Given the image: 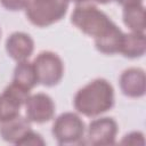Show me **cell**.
I'll return each mask as SVG.
<instances>
[{"label":"cell","mask_w":146,"mask_h":146,"mask_svg":"<svg viewBox=\"0 0 146 146\" xmlns=\"http://www.w3.org/2000/svg\"><path fill=\"white\" fill-rule=\"evenodd\" d=\"M70 1H73V2H75L76 5H80V3H84V2H88V1H90V0H70Z\"/></svg>","instance_id":"21"},{"label":"cell","mask_w":146,"mask_h":146,"mask_svg":"<svg viewBox=\"0 0 146 146\" xmlns=\"http://www.w3.org/2000/svg\"><path fill=\"white\" fill-rule=\"evenodd\" d=\"M25 114L30 122L46 123L55 115V103L47 94L30 95L24 104Z\"/></svg>","instance_id":"8"},{"label":"cell","mask_w":146,"mask_h":146,"mask_svg":"<svg viewBox=\"0 0 146 146\" xmlns=\"http://www.w3.org/2000/svg\"><path fill=\"white\" fill-rule=\"evenodd\" d=\"M70 0H29L25 15L36 27H47L60 21L67 13Z\"/></svg>","instance_id":"3"},{"label":"cell","mask_w":146,"mask_h":146,"mask_svg":"<svg viewBox=\"0 0 146 146\" xmlns=\"http://www.w3.org/2000/svg\"><path fill=\"white\" fill-rule=\"evenodd\" d=\"M34 50L33 39L24 32H14L6 40V51L14 60H27Z\"/></svg>","instance_id":"10"},{"label":"cell","mask_w":146,"mask_h":146,"mask_svg":"<svg viewBox=\"0 0 146 146\" xmlns=\"http://www.w3.org/2000/svg\"><path fill=\"white\" fill-rule=\"evenodd\" d=\"M31 129V122L27 117L18 115L11 120L0 122V137L7 143L17 145L24 135Z\"/></svg>","instance_id":"11"},{"label":"cell","mask_w":146,"mask_h":146,"mask_svg":"<svg viewBox=\"0 0 146 146\" xmlns=\"http://www.w3.org/2000/svg\"><path fill=\"white\" fill-rule=\"evenodd\" d=\"M117 123L112 117H98L89 123L87 129L86 144L94 146H107L115 144L117 135Z\"/></svg>","instance_id":"7"},{"label":"cell","mask_w":146,"mask_h":146,"mask_svg":"<svg viewBox=\"0 0 146 146\" xmlns=\"http://www.w3.org/2000/svg\"><path fill=\"white\" fill-rule=\"evenodd\" d=\"M121 144H127V145H144L145 139L144 135L139 131H132L123 137L121 140Z\"/></svg>","instance_id":"17"},{"label":"cell","mask_w":146,"mask_h":146,"mask_svg":"<svg viewBox=\"0 0 146 146\" xmlns=\"http://www.w3.org/2000/svg\"><path fill=\"white\" fill-rule=\"evenodd\" d=\"M29 0H0V3L3 8L10 11H17L24 9Z\"/></svg>","instance_id":"18"},{"label":"cell","mask_w":146,"mask_h":146,"mask_svg":"<svg viewBox=\"0 0 146 146\" xmlns=\"http://www.w3.org/2000/svg\"><path fill=\"white\" fill-rule=\"evenodd\" d=\"M13 82L27 91H31L38 84V79L32 62L23 60L17 63L14 70Z\"/></svg>","instance_id":"13"},{"label":"cell","mask_w":146,"mask_h":146,"mask_svg":"<svg viewBox=\"0 0 146 146\" xmlns=\"http://www.w3.org/2000/svg\"><path fill=\"white\" fill-rule=\"evenodd\" d=\"M0 36H1V30H0Z\"/></svg>","instance_id":"22"},{"label":"cell","mask_w":146,"mask_h":146,"mask_svg":"<svg viewBox=\"0 0 146 146\" xmlns=\"http://www.w3.org/2000/svg\"><path fill=\"white\" fill-rule=\"evenodd\" d=\"M71 22L82 33L92 36L94 39L105 35L115 26L104 11L87 2L75 6L71 15Z\"/></svg>","instance_id":"2"},{"label":"cell","mask_w":146,"mask_h":146,"mask_svg":"<svg viewBox=\"0 0 146 146\" xmlns=\"http://www.w3.org/2000/svg\"><path fill=\"white\" fill-rule=\"evenodd\" d=\"M123 34L124 33L122 32V30L115 25L105 35L98 39H95L96 49L105 55H114V54L120 52Z\"/></svg>","instance_id":"14"},{"label":"cell","mask_w":146,"mask_h":146,"mask_svg":"<svg viewBox=\"0 0 146 146\" xmlns=\"http://www.w3.org/2000/svg\"><path fill=\"white\" fill-rule=\"evenodd\" d=\"M38 83L54 87L60 82L64 75V64L60 57L52 51H41L32 62Z\"/></svg>","instance_id":"5"},{"label":"cell","mask_w":146,"mask_h":146,"mask_svg":"<svg viewBox=\"0 0 146 146\" xmlns=\"http://www.w3.org/2000/svg\"><path fill=\"white\" fill-rule=\"evenodd\" d=\"M30 91L11 82L0 94V122L11 120L19 114L21 107L24 106Z\"/></svg>","instance_id":"6"},{"label":"cell","mask_w":146,"mask_h":146,"mask_svg":"<svg viewBox=\"0 0 146 146\" xmlns=\"http://www.w3.org/2000/svg\"><path fill=\"white\" fill-rule=\"evenodd\" d=\"M115 1L124 8V7H130V6L143 5V1H144V0H115Z\"/></svg>","instance_id":"19"},{"label":"cell","mask_w":146,"mask_h":146,"mask_svg":"<svg viewBox=\"0 0 146 146\" xmlns=\"http://www.w3.org/2000/svg\"><path fill=\"white\" fill-rule=\"evenodd\" d=\"M123 23L131 32H143L145 33V18L146 13L143 5L130 6L123 8Z\"/></svg>","instance_id":"15"},{"label":"cell","mask_w":146,"mask_h":146,"mask_svg":"<svg viewBox=\"0 0 146 146\" xmlns=\"http://www.w3.org/2000/svg\"><path fill=\"white\" fill-rule=\"evenodd\" d=\"M51 132L59 145L81 144L83 143L86 125L76 113L65 112L56 117Z\"/></svg>","instance_id":"4"},{"label":"cell","mask_w":146,"mask_h":146,"mask_svg":"<svg viewBox=\"0 0 146 146\" xmlns=\"http://www.w3.org/2000/svg\"><path fill=\"white\" fill-rule=\"evenodd\" d=\"M122 94L130 98H140L146 91V75L140 67H129L124 70L119 79Z\"/></svg>","instance_id":"9"},{"label":"cell","mask_w":146,"mask_h":146,"mask_svg":"<svg viewBox=\"0 0 146 146\" xmlns=\"http://www.w3.org/2000/svg\"><path fill=\"white\" fill-rule=\"evenodd\" d=\"M146 51V36L143 32H130L124 33L120 54L127 58H139L144 56Z\"/></svg>","instance_id":"12"},{"label":"cell","mask_w":146,"mask_h":146,"mask_svg":"<svg viewBox=\"0 0 146 146\" xmlns=\"http://www.w3.org/2000/svg\"><path fill=\"white\" fill-rule=\"evenodd\" d=\"M44 144H46V141L43 140V138L39 133L34 132L31 129L30 131H27L24 135V137L18 141L17 145H31V146H39L40 145V146H43Z\"/></svg>","instance_id":"16"},{"label":"cell","mask_w":146,"mask_h":146,"mask_svg":"<svg viewBox=\"0 0 146 146\" xmlns=\"http://www.w3.org/2000/svg\"><path fill=\"white\" fill-rule=\"evenodd\" d=\"M73 105L79 114L97 117L114 106L113 86L106 79H95L76 91Z\"/></svg>","instance_id":"1"},{"label":"cell","mask_w":146,"mask_h":146,"mask_svg":"<svg viewBox=\"0 0 146 146\" xmlns=\"http://www.w3.org/2000/svg\"><path fill=\"white\" fill-rule=\"evenodd\" d=\"M92 1H95L97 3H100V5H105V3H108V2H111L113 0H92Z\"/></svg>","instance_id":"20"}]
</instances>
